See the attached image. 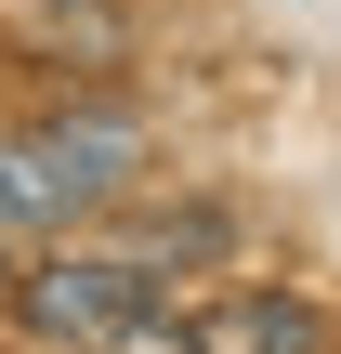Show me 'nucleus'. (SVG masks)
<instances>
[{
	"mask_svg": "<svg viewBox=\"0 0 341 354\" xmlns=\"http://www.w3.org/2000/svg\"><path fill=\"white\" fill-rule=\"evenodd\" d=\"M131 171V131L118 118H53V131H13L0 145V223H79L105 210Z\"/></svg>",
	"mask_w": 341,
	"mask_h": 354,
	"instance_id": "nucleus-1",
	"label": "nucleus"
},
{
	"mask_svg": "<svg viewBox=\"0 0 341 354\" xmlns=\"http://www.w3.org/2000/svg\"><path fill=\"white\" fill-rule=\"evenodd\" d=\"M145 315H158V276H145L131 250H53V263L26 276V328H39V342H105L118 354Z\"/></svg>",
	"mask_w": 341,
	"mask_h": 354,
	"instance_id": "nucleus-2",
	"label": "nucleus"
},
{
	"mask_svg": "<svg viewBox=\"0 0 341 354\" xmlns=\"http://www.w3.org/2000/svg\"><path fill=\"white\" fill-rule=\"evenodd\" d=\"M184 342H197V354H329V315L289 302V289H237V302L184 315Z\"/></svg>",
	"mask_w": 341,
	"mask_h": 354,
	"instance_id": "nucleus-3",
	"label": "nucleus"
}]
</instances>
